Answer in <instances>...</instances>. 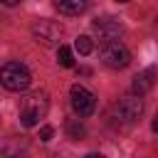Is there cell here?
<instances>
[{
	"mask_svg": "<svg viewBox=\"0 0 158 158\" xmlns=\"http://www.w3.org/2000/svg\"><path fill=\"white\" fill-rule=\"evenodd\" d=\"M47 111H49V96H47V91H32L20 104V121L27 128L37 126L40 118L47 116Z\"/></svg>",
	"mask_w": 158,
	"mask_h": 158,
	"instance_id": "6da1fadb",
	"label": "cell"
},
{
	"mask_svg": "<svg viewBox=\"0 0 158 158\" xmlns=\"http://www.w3.org/2000/svg\"><path fill=\"white\" fill-rule=\"evenodd\" d=\"M0 84L7 91H25L32 84V74L22 62H7L0 67Z\"/></svg>",
	"mask_w": 158,
	"mask_h": 158,
	"instance_id": "7a4b0ae2",
	"label": "cell"
},
{
	"mask_svg": "<svg viewBox=\"0 0 158 158\" xmlns=\"http://www.w3.org/2000/svg\"><path fill=\"white\" fill-rule=\"evenodd\" d=\"M99 57H101V62H104L106 67H111V69H123V67H128V62H131L128 47H126L123 42H118V40H106V42H101Z\"/></svg>",
	"mask_w": 158,
	"mask_h": 158,
	"instance_id": "3957f363",
	"label": "cell"
},
{
	"mask_svg": "<svg viewBox=\"0 0 158 158\" xmlns=\"http://www.w3.org/2000/svg\"><path fill=\"white\" fill-rule=\"evenodd\" d=\"M32 37L37 44L42 47H54L59 44V37H62V25L54 22V20H37L32 25Z\"/></svg>",
	"mask_w": 158,
	"mask_h": 158,
	"instance_id": "277c9868",
	"label": "cell"
},
{
	"mask_svg": "<svg viewBox=\"0 0 158 158\" xmlns=\"http://www.w3.org/2000/svg\"><path fill=\"white\" fill-rule=\"evenodd\" d=\"M69 101H72L74 114H79V116H91L96 109V96L81 84H74L69 89Z\"/></svg>",
	"mask_w": 158,
	"mask_h": 158,
	"instance_id": "5b68a950",
	"label": "cell"
},
{
	"mask_svg": "<svg viewBox=\"0 0 158 158\" xmlns=\"http://www.w3.org/2000/svg\"><path fill=\"white\" fill-rule=\"evenodd\" d=\"M116 114L123 118V121H133V118H138L141 114H143V101H141V94H136V91H131V94H123V96H118V101H116Z\"/></svg>",
	"mask_w": 158,
	"mask_h": 158,
	"instance_id": "8992f818",
	"label": "cell"
},
{
	"mask_svg": "<svg viewBox=\"0 0 158 158\" xmlns=\"http://www.w3.org/2000/svg\"><path fill=\"white\" fill-rule=\"evenodd\" d=\"M94 32L99 35V40H101V42H106V40H116V37L121 35V22H118V20H114V17L96 20V22H94Z\"/></svg>",
	"mask_w": 158,
	"mask_h": 158,
	"instance_id": "52a82bcc",
	"label": "cell"
},
{
	"mask_svg": "<svg viewBox=\"0 0 158 158\" xmlns=\"http://www.w3.org/2000/svg\"><path fill=\"white\" fill-rule=\"evenodd\" d=\"M54 7L64 15H81L89 7V0H54Z\"/></svg>",
	"mask_w": 158,
	"mask_h": 158,
	"instance_id": "ba28073f",
	"label": "cell"
},
{
	"mask_svg": "<svg viewBox=\"0 0 158 158\" xmlns=\"http://www.w3.org/2000/svg\"><path fill=\"white\" fill-rule=\"evenodd\" d=\"M151 86H153V72H151V69L141 72V74L133 79V91H136V94H146Z\"/></svg>",
	"mask_w": 158,
	"mask_h": 158,
	"instance_id": "9c48e42d",
	"label": "cell"
},
{
	"mask_svg": "<svg viewBox=\"0 0 158 158\" xmlns=\"http://www.w3.org/2000/svg\"><path fill=\"white\" fill-rule=\"evenodd\" d=\"M74 49H77L79 54H91V49H94L91 37H89V35H79V37L74 40Z\"/></svg>",
	"mask_w": 158,
	"mask_h": 158,
	"instance_id": "30bf717a",
	"label": "cell"
},
{
	"mask_svg": "<svg viewBox=\"0 0 158 158\" xmlns=\"http://www.w3.org/2000/svg\"><path fill=\"white\" fill-rule=\"evenodd\" d=\"M57 62H59L62 67H74V54H72V49H69L67 44H59V49H57Z\"/></svg>",
	"mask_w": 158,
	"mask_h": 158,
	"instance_id": "8fae6325",
	"label": "cell"
},
{
	"mask_svg": "<svg viewBox=\"0 0 158 158\" xmlns=\"http://www.w3.org/2000/svg\"><path fill=\"white\" fill-rule=\"evenodd\" d=\"M67 131H69L72 138H79V136L84 133V126H81L79 121H69V123H67Z\"/></svg>",
	"mask_w": 158,
	"mask_h": 158,
	"instance_id": "7c38bea8",
	"label": "cell"
},
{
	"mask_svg": "<svg viewBox=\"0 0 158 158\" xmlns=\"http://www.w3.org/2000/svg\"><path fill=\"white\" fill-rule=\"evenodd\" d=\"M52 133H54V131H52V126H42V128H40V141H44V143H47V141H52Z\"/></svg>",
	"mask_w": 158,
	"mask_h": 158,
	"instance_id": "4fadbf2b",
	"label": "cell"
},
{
	"mask_svg": "<svg viewBox=\"0 0 158 158\" xmlns=\"http://www.w3.org/2000/svg\"><path fill=\"white\" fill-rule=\"evenodd\" d=\"M2 5H7V7H12V5H17V2H22V0H0Z\"/></svg>",
	"mask_w": 158,
	"mask_h": 158,
	"instance_id": "5bb4252c",
	"label": "cell"
},
{
	"mask_svg": "<svg viewBox=\"0 0 158 158\" xmlns=\"http://www.w3.org/2000/svg\"><path fill=\"white\" fill-rule=\"evenodd\" d=\"M151 128H153V131H158V116L153 118V123H151Z\"/></svg>",
	"mask_w": 158,
	"mask_h": 158,
	"instance_id": "9a60e30c",
	"label": "cell"
},
{
	"mask_svg": "<svg viewBox=\"0 0 158 158\" xmlns=\"http://www.w3.org/2000/svg\"><path fill=\"white\" fill-rule=\"evenodd\" d=\"M118 2H126V0H118Z\"/></svg>",
	"mask_w": 158,
	"mask_h": 158,
	"instance_id": "2e32d148",
	"label": "cell"
}]
</instances>
